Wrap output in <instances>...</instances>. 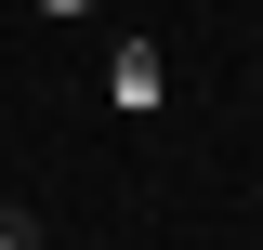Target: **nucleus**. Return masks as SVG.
<instances>
[{
	"label": "nucleus",
	"mask_w": 263,
	"mask_h": 250,
	"mask_svg": "<svg viewBox=\"0 0 263 250\" xmlns=\"http://www.w3.org/2000/svg\"><path fill=\"white\" fill-rule=\"evenodd\" d=\"M0 250H53V237H40V224H27V211H0Z\"/></svg>",
	"instance_id": "obj_3"
},
{
	"label": "nucleus",
	"mask_w": 263,
	"mask_h": 250,
	"mask_svg": "<svg viewBox=\"0 0 263 250\" xmlns=\"http://www.w3.org/2000/svg\"><path fill=\"white\" fill-rule=\"evenodd\" d=\"M105 105H119V119H158L171 105V53L158 40H105Z\"/></svg>",
	"instance_id": "obj_1"
},
{
	"label": "nucleus",
	"mask_w": 263,
	"mask_h": 250,
	"mask_svg": "<svg viewBox=\"0 0 263 250\" xmlns=\"http://www.w3.org/2000/svg\"><path fill=\"white\" fill-rule=\"evenodd\" d=\"M27 13H40V27H92V0H27Z\"/></svg>",
	"instance_id": "obj_2"
}]
</instances>
